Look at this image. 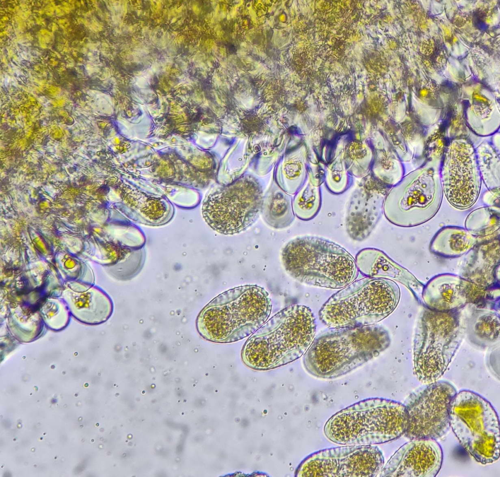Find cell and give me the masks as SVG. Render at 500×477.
<instances>
[{"label":"cell","instance_id":"1","mask_svg":"<svg viewBox=\"0 0 500 477\" xmlns=\"http://www.w3.org/2000/svg\"><path fill=\"white\" fill-rule=\"evenodd\" d=\"M315 329V319L309 307L290 306L250 335L242 349V360L256 370H271L292 362L307 351Z\"/></svg>","mask_w":500,"mask_h":477},{"label":"cell","instance_id":"2","mask_svg":"<svg viewBox=\"0 0 500 477\" xmlns=\"http://www.w3.org/2000/svg\"><path fill=\"white\" fill-rule=\"evenodd\" d=\"M390 343L388 332L378 325L330 328L313 339L303 365L315 377L335 378L378 356Z\"/></svg>","mask_w":500,"mask_h":477},{"label":"cell","instance_id":"3","mask_svg":"<svg viewBox=\"0 0 500 477\" xmlns=\"http://www.w3.org/2000/svg\"><path fill=\"white\" fill-rule=\"evenodd\" d=\"M271 303L269 294L257 285L229 290L213 299L201 310L196 326L205 339L228 343L251 335L269 318Z\"/></svg>","mask_w":500,"mask_h":477},{"label":"cell","instance_id":"4","mask_svg":"<svg viewBox=\"0 0 500 477\" xmlns=\"http://www.w3.org/2000/svg\"><path fill=\"white\" fill-rule=\"evenodd\" d=\"M408 416L404 404L392 399L370 398L358 401L332 416L324 433L342 445H374L404 435Z\"/></svg>","mask_w":500,"mask_h":477},{"label":"cell","instance_id":"5","mask_svg":"<svg viewBox=\"0 0 500 477\" xmlns=\"http://www.w3.org/2000/svg\"><path fill=\"white\" fill-rule=\"evenodd\" d=\"M281 259L291 277L310 286L342 289L354 281L359 273L355 258L345 249L316 236L289 241L282 249Z\"/></svg>","mask_w":500,"mask_h":477},{"label":"cell","instance_id":"6","mask_svg":"<svg viewBox=\"0 0 500 477\" xmlns=\"http://www.w3.org/2000/svg\"><path fill=\"white\" fill-rule=\"evenodd\" d=\"M400 297V290L395 281L365 276L332 295L319 316L330 328L375 324L393 312Z\"/></svg>","mask_w":500,"mask_h":477},{"label":"cell","instance_id":"7","mask_svg":"<svg viewBox=\"0 0 500 477\" xmlns=\"http://www.w3.org/2000/svg\"><path fill=\"white\" fill-rule=\"evenodd\" d=\"M458 310L439 311L426 307L418 319L414 340V373L419 381L434 382L442 376L463 336Z\"/></svg>","mask_w":500,"mask_h":477},{"label":"cell","instance_id":"8","mask_svg":"<svg viewBox=\"0 0 500 477\" xmlns=\"http://www.w3.org/2000/svg\"><path fill=\"white\" fill-rule=\"evenodd\" d=\"M450 426L462 448L477 462L500 457L499 420L489 401L473 391L457 393L450 405Z\"/></svg>","mask_w":500,"mask_h":477},{"label":"cell","instance_id":"9","mask_svg":"<svg viewBox=\"0 0 500 477\" xmlns=\"http://www.w3.org/2000/svg\"><path fill=\"white\" fill-rule=\"evenodd\" d=\"M457 393L450 382L436 381L410 394L404 404L408 416L405 436L437 440L444 436L450 428V405Z\"/></svg>","mask_w":500,"mask_h":477},{"label":"cell","instance_id":"10","mask_svg":"<svg viewBox=\"0 0 500 477\" xmlns=\"http://www.w3.org/2000/svg\"><path fill=\"white\" fill-rule=\"evenodd\" d=\"M380 449L373 445H346L323 449L300 464L297 477H374L384 466Z\"/></svg>","mask_w":500,"mask_h":477},{"label":"cell","instance_id":"11","mask_svg":"<svg viewBox=\"0 0 500 477\" xmlns=\"http://www.w3.org/2000/svg\"><path fill=\"white\" fill-rule=\"evenodd\" d=\"M262 205L257 188L232 187L209 196L203 204L202 214L214 230L233 235L244 231L255 222Z\"/></svg>","mask_w":500,"mask_h":477},{"label":"cell","instance_id":"12","mask_svg":"<svg viewBox=\"0 0 500 477\" xmlns=\"http://www.w3.org/2000/svg\"><path fill=\"white\" fill-rule=\"evenodd\" d=\"M440 196L433 186L417 183L399 195L391 193L383 205V212L391 223L402 227L418 226L431 219L438 212Z\"/></svg>","mask_w":500,"mask_h":477},{"label":"cell","instance_id":"13","mask_svg":"<svg viewBox=\"0 0 500 477\" xmlns=\"http://www.w3.org/2000/svg\"><path fill=\"white\" fill-rule=\"evenodd\" d=\"M442 461V448L436 440L412 439L391 456L379 476L435 477Z\"/></svg>","mask_w":500,"mask_h":477},{"label":"cell","instance_id":"14","mask_svg":"<svg viewBox=\"0 0 500 477\" xmlns=\"http://www.w3.org/2000/svg\"><path fill=\"white\" fill-rule=\"evenodd\" d=\"M485 290L476 284L452 274L433 277L423 287L422 298L426 308L439 311L458 310L468 303L477 304Z\"/></svg>","mask_w":500,"mask_h":477},{"label":"cell","instance_id":"15","mask_svg":"<svg viewBox=\"0 0 500 477\" xmlns=\"http://www.w3.org/2000/svg\"><path fill=\"white\" fill-rule=\"evenodd\" d=\"M469 153L463 154L461 156L460 154V157L459 154V158H457L458 163L455 158L453 159L455 163L452 162L457 167L454 166L453 168L457 172H449L454 173L453 176L445 177L443 184L447 200L459 209H467L474 205L480 188L479 181L475 176L473 161L470 155L468 156Z\"/></svg>","mask_w":500,"mask_h":477},{"label":"cell","instance_id":"16","mask_svg":"<svg viewBox=\"0 0 500 477\" xmlns=\"http://www.w3.org/2000/svg\"><path fill=\"white\" fill-rule=\"evenodd\" d=\"M355 260L359 272L364 276L397 281L409 288L419 286L412 273L380 249H363L357 252Z\"/></svg>","mask_w":500,"mask_h":477},{"label":"cell","instance_id":"17","mask_svg":"<svg viewBox=\"0 0 500 477\" xmlns=\"http://www.w3.org/2000/svg\"><path fill=\"white\" fill-rule=\"evenodd\" d=\"M362 195L350 202L345 218L346 230L350 237L363 241L368 237L383 212V199Z\"/></svg>","mask_w":500,"mask_h":477},{"label":"cell","instance_id":"18","mask_svg":"<svg viewBox=\"0 0 500 477\" xmlns=\"http://www.w3.org/2000/svg\"><path fill=\"white\" fill-rule=\"evenodd\" d=\"M476 242V236L466 228L447 226L441 228L435 235L430 249L440 257L456 258L469 251Z\"/></svg>","mask_w":500,"mask_h":477},{"label":"cell","instance_id":"19","mask_svg":"<svg viewBox=\"0 0 500 477\" xmlns=\"http://www.w3.org/2000/svg\"><path fill=\"white\" fill-rule=\"evenodd\" d=\"M500 314L491 310H477L469 316L466 333L471 343L485 348L500 340Z\"/></svg>","mask_w":500,"mask_h":477},{"label":"cell","instance_id":"20","mask_svg":"<svg viewBox=\"0 0 500 477\" xmlns=\"http://www.w3.org/2000/svg\"><path fill=\"white\" fill-rule=\"evenodd\" d=\"M261 213L267 224L275 228L287 227L294 219L292 201L279 193L262 203Z\"/></svg>","mask_w":500,"mask_h":477},{"label":"cell","instance_id":"21","mask_svg":"<svg viewBox=\"0 0 500 477\" xmlns=\"http://www.w3.org/2000/svg\"><path fill=\"white\" fill-rule=\"evenodd\" d=\"M321 207V200L317 190H305L294 200L293 210L298 218L308 221L312 219L318 213Z\"/></svg>","mask_w":500,"mask_h":477},{"label":"cell","instance_id":"22","mask_svg":"<svg viewBox=\"0 0 500 477\" xmlns=\"http://www.w3.org/2000/svg\"><path fill=\"white\" fill-rule=\"evenodd\" d=\"M490 209H476L468 215L465 222L466 228L476 236L480 232L491 231L499 227V217Z\"/></svg>","mask_w":500,"mask_h":477}]
</instances>
